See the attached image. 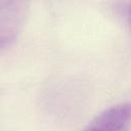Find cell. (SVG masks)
I'll return each mask as SVG.
<instances>
[{
	"label": "cell",
	"mask_w": 131,
	"mask_h": 131,
	"mask_svg": "<svg viewBox=\"0 0 131 131\" xmlns=\"http://www.w3.org/2000/svg\"><path fill=\"white\" fill-rule=\"evenodd\" d=\"M29 9L30 0H0V50L16 39Z\"/></svg>",
	"instance_id": "cell-1"
},
{
	"label": "cell",
	"mask_w": 131,
	"mask_h": 131,
	"mask_svg": "<svg viewBox=\"0 0 131 131\" xmlns=\"http://www.w3.org/2000/svg\"><path fill=\"white\" fill-rule=\"evenodd\" d=\"M131 126V104L121 103L98 115L83 131H128Z\"/></svg>",
	"instance_id": "cell-2"
},
{
	"label": "cell",
	"mask_w": 131,
	"mask_h": 131,
	"mask_svg": "<svg viewBox=\"0 0 131 131\" xmlns=\"http://www.w3.org/2000/svg\"><path fill=\"white\" fill-rule=\"evenodd\" d=\"M128 21H129V25L131 28V4L129 5V8H128Z\"/></svg>",
	"instance_id": "cell-3"
}]
</instances>
